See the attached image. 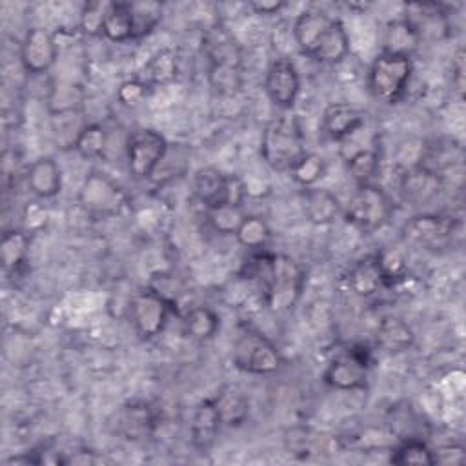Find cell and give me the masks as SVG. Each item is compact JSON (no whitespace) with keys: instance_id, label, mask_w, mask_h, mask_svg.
<instances>
[{"instance_id":"obj_1","label":"cell","mask_w":466,"mask_h":466,"mask_svg":"<svg viewBox=\"0 0 466 466\" xmlns=\"http://www.w3.org/2000/svg\"><path fill=\"white\" fill-rule=\"evenodd\" d=\"M246 275L258 280L264 304L273 313L291 309L306 286V271L295 258L268 251L266 248L249 251Z\"/></svg>"},{"instance_id":"obj_2","label":"cell","mask_w":466,"mask_h":466,"mask_svg":"<svg viewBox=\"0 0 466 466\" xmlns=\"http://www.w3.org/2000/svg\"><path fill=\"white\" fill-rule=\"evenodd\" d=\"M293 38L306 56L320 64H339L350 53L344 24L320 9H306L295 18Z\"/></svg>"},{"instance_id":"obj_3","label":"cell","mask_w":466,"mask_h":466,"mask_svg":"<svg viewBox=\"0 0 466 466\" xmlns=\"http://www.w3.org/2000/svg\"><path fill=\"white\" fill-rule=\"evenodd\" d=\"M306 153V137L295 113L282 111L266 124L260 140V157L271 169L289 173Z\"/></svg>"},{"instance_id":"obj_4","label":"cell","mask_w":466,"mask_h":466,"mask_svg":"<svg viewBox=\"0 0 466 466\" xmlns=\"http://www.w3.org/2000/svg\"><path fill=\"white\" fill-rule=\"evenodd\" d=\"M204 46L209 60L208 80L211 89L222 96H233L242 87L240 49L235 38L222 25H215L206 35Z\"/></svg>"},{"instance_id":"obj_5","label":"cell","mask_w":466,"mask_h":466,"mask_svg":"<svg viewBox=\"0 0 466 466\" xmlns=\"http://www.w3.org/2000/svg\"><path fill=\"white\" fill-rule=\"evenodd\" d=\"M411 75H413L411 56L382 51L380 55L375 56L368 71L370 93L384 104H395L408 91Z\"/></svg>"},{"instance_id":"obj_6","label":"cell","mask_w":466,"mask_h":466,"mask_svg":"<svg viewBox=\"0 0 466 466\" xmlns=\"http://www.w3.org/2000/svg\"><path fill=\"white\" fill-rule=\"evenodd\" d=\"M393 202L390 195L377 184H359L350 197L342 215L355 229L362 233H373L384 228L393 215Z\"/></svg>"},{"instance_id":"obj_7","label":"cell","mask_w":466,"mask_h":466,"mask_svg":"<svg viewBox=\"0 0 466 466\" xmlns=\"http://www.w3.org/2000/svg\"><path fill=\"white\" fill-rule=\"evenodd\" d=\"M231 359L240 371L249 375H269L282 364L277 346L262 331L251 326H242L238 329L233 340Z\"/></svg>"},{"instance_id":"obj_8","label":"cell","mask_w":466,"mask_h":466,"mask_svg":"<svg viewBox=\"0 0 466 466\" xmlns=\"http://www.w3.org/2000/svg\"><path fill=\"white\" fill-rule=\"evenodd\" d=\"M371 362V348L364 342H353L326 364L322 380L340 391L364 390L368 384V370Z\"/></svg>"},{"instance_id":"obj_9","label":"cell","mask_w":466,"mask_h":466,"mask_svg":"<svg viewBox=\"0 0 466 466\" xmlns=\"http://www.w3.org/2000/svg\"><path fill=\"white\" fill-rule=\"evenodd\" d=\"M129 320L140 339H153L160 335L171 313H177L173 299L155 288L137 291L127 306Z\"/></svg>"},{"instance_id":"obj_10","label":"cell","mask_w":466,"mask_h":466,"mask_svg":"<svg viewBox=\"0 0 466 466\" xmlns=\"http://www.w3.org/2000/svg\"><path fill=\"white\" fill-rule=\"evenodd\" d=\"M167 149V140L157 129L138 127L131 131L126 140V160L133 178H151L160 167Z\"/></svg>"},{"instance_id":"obj_11","label":"cell","mask_w":466,"mask_h":466,"mask_svg":"<svg viewBox=\"0 0 466 466\" xmlns=\"http://www.w3.org/2000/svg\"><path fill=\"white\" fill-rule=\"evenodd\" d=\"M80 206L95 217H116L127 209V195L104 173H89L78 191Z\"/></svg>"},{"instance_id":"obj_12","label":"cell","mask_w":466,"mask_h":466,"mask_svg":"<svg viewBox=\"0 0 466 466\" xmlns=\"http://www.w3.org/2000/svg\"><path fill=\"white\" fill-rule=\"evenodd\" d=\"M455 228L457 224L453 217L439 213H420L406 220V224L402 226V237L411 246L428 251H441L453 242Z\"/></svg>"},{"instance_id":"obj_13","label":"cell","mask_w":466,"mask_h":466,"mask_svg":"<svg viewBox=\"0 0 466 466\" xmlns=\"http://www.w3.org/2000/svg\"><path fill=\"white\" fill-rule=\"evenodd\" d=\"M264 89L273 106L280 111H291L300 93V75L297 66L286 56L275 58L266 71Z\"/></svg>"},{"instance_id":"obj_14","label":"cell","mask_w":466,"mask_h":466,"mask_svg":"<svg viewBox=\"0 0 466 466\" xmlns=\"http://www.w3.org/2000/svg\"><path fill=\"white\" fill-rule=\"evenodd\" d=\"M58 58V44L55 36L44 27L27 29L20 46V62L25 73L44 75Z\"/></svg>"},{"instance_id":"obj_15","label":"cell","mask_w":466,"mask_h":466,"mask_svg":"<svg viewBox=\"0 0 466 466\" xmlns=\"http://www.w3.org/2000/svg\"><path fill=\"white\" fill-rule=\"evenodd\" d=\"M284 446L289 455L308 461V459H322L339 451V439L331 433L319 431L309 426H295L289 428L284 435Z\"/></svg>"},{"instance_id":"obj_16","label":"cell","mask_w":466,"mask_h":466,"mask_svg":"<svg viewBox=\"0 0 466 466\" xmlns=\"http://www.w3.org/2000/svg\"><path fill=\"white\" fill-rule=\"evenodd\" d=\"M364 124L366 115L359 107L348 102H331L322 111L320 127L329 140L340 144L342 140L350 138L353 133L362 129Z\"/></svg>"},{"instance_id":"obj_17","label":"cell","mask_w":466,"mask_h":466,"mask_svg":"<svg viewBox=\"0 0 466 466\" xmlns=\"http://www.w3.org/2000/svg\"><path fill=\"white\" fill-rule=\"evenodd\" d=\"M115 431L127 441H144L153 435L157 428V415L153 408L140 400H131L120 406L115 417Z\"/></svg>"},{"instance_id":"obj_18","label":"cell","mask_w":466,"mask_h":466,"mask_svg":"<svg viewBox=\"0 0 466 466\" xmlns=\"http://www.w3.org/2000/svg\"><path fill=\"white\" fill-rule=\"evenodd\" d=\"M299 198H300V209L306 220L311 224L328 226L342 213L340 200L335 197V193H331L326 187H319V186L302 187Z\"/></svg>"},{"instance_id":"obj_19","label":"cell","mask_w":466,"mask_h":466,"mask_svg":"<svg viewBox=\"0 0 466 466\" xmlns=\"http://www.w3.org/2000/svg\"><path fill=\"white\" fill-rule=\"evenodd\" d=\"M402 18L413 29L419 42L424 38H441V35L448 31L446 13L437 4H406V13Z\"/></svg>"},{"instance_id":"obj_20","label":"cell","mask_w":466,"mask_h":466,"mask_svg":"<svg viewBox=\"0 0 466 466\" xmlns=\"http://www.w3.org/2000/svg\"><path fill=\"white\" fill-rule=\"evenodd\" d=\"M25 182L29 191L42 198H55L62 191V171L56 160L49 155L35 158L27 171H25Z\"/></svg>"},{"instance_id":"obj_21","label":"cell","mask_w":466,"mask_h":466,"mask_svg":"<svg viewBox=\"0 0 466 466\" xmlns=\"http://www.w3.org/2000/svg\"><path fill=\"white\" fill-rule=\"evenodd\" d=\"M340 155L357 186L370 184L373 177L379 173L380 153H379L377 138H373L364 146H340Z\"/></svg>"},{"instance_id":"obj_22","label":"cell","mask_w":466,"mask_h":466,"mask_svg":"<svg viewBox=\"0 0 466 466\" xmlns=\"http://www.w3.org/2000/svg\"><path fill=\"white\" fill-rule=\"evenodd\" d=\"M442 178L428 167L415 164L400 175L402 197L411 204H424L431 200L441 189Z\"/></svg>"},{"instance_id":"obj_23","label":"cell","mask_w":466,"mask_h":466,"mask_svg":"<svg viewBox=\"0 0 466 466\" xmlns=\"http://www.w3.org/2000/svg\"><path fill=\"white\" fill-rule=\"evenodd\" d=\"M220 428H222V420L213 397L200 400L193 411L191 424H189L193 446L198 450H208L209 446H213Z\"/></svg>"},{"instance_id":"obj_24","label":"cell","mask_w":466,"mask_h":466,"mask_svg":"<svg viewBox=\"0 0 466 466\" xmlns=\"http://www.w3.org/2000/svg\"><path fill=\"white\" fill-rule=\"evenodd\" d=\"M226 187L228 175L218 167L204 166L193 175V193L206 209L226 204Z\"/></svg>"},{"instance_id":"obj_25","label":"cell","mask_w":466,"mask_h":466,"mask_svg":"<svg viewBox=\"0 0 466 466\" xmlns=\"http://www.w3.org/2000/svg\"><path fill=\"white\" fill-rule=\"evenodd\" d=\"M348 286L357 297L362 299H370L386 288L375 255H366L353 264L348 275Z\"/></svg>"},{"instance_id":"obj_26","label":"cell","mask_w":466,"mask_h":466,"mask_svg":"<svg viewBox=\"0 0 466 466\" xmlns=\"http://www.w3.org/2000/svg\"><path fill=\"white\" fill-rule=\"evenodd\" d=\"M217 410L220 413L222 426L235 428L240 426L249 415V400L237 386H224L213 397Z\"/></svg>"},{"instance_id":"obj_27","label":"cell","mask_w":466,"mask_h":466,"mask_svg":"<svg viewBox=\"0 0 466 466\" xmlns=\"http://www.w3.org/2000/svg\"><path fill=\"white\" fill-rule=\"evenodd\" d=\"M177 73H178L177 55L171 49L164 47V49H158L155 55H151L149 60L144 64L140 80H144L149 87L166 86L177 78Z\"/></svg>"},{"instance_id":"obj_28","label":"cell","mask_w":466,"mask_h":466,"mask_svg":"<svg viewBox=\"0 0 466 466\" xmlns=\"http://www.w3.org/2000/svg\"><path fill=\"white\" fill-rule=\"evenodd\" d=\"M390 462L397 466L406 464H419V466H431L435 462V453L428 446L424 439H402L390 450Z\"/></svg>"},{"instance_id":"obj_29","label":"cell","mask_w":466,"mask_h":466,"mask_svg":"<svg viewBox=\"0 0 466 466\" xmlns=\"http://www.w3.org/2000/svg\"><path fill=\"white\" fill-rule=\"evenodd\" d=\"M102 35L116 44L133 40V22L129 13V2H111L106 13Z\"/></svg>"},{"instance_id":"obj_30","label":"cell","mask_w":466,"mask_h":466,"mask_svg":"<svg viewBox=\"0 0 466 466\" xmlns=\"http://www.w3.org/2000/svg\"><path fill=\"white\" fill-rule=\"evenodd\" d=\"M184 328L193 340L206 342L217 335L220 328V319L211 308L195 306L184 315Z\"/></svg>"},{"instance_id":"obj_31","label":"cell","mask_w":466,"mask_h":466,"mask_svg":"<svg viewBox=\"0 0 466 466\" xmlns=\"http://www.w3.org/2000/svg\"><path fill=\"white\" fill-rule=\"evenodd\" d=\"M413 342V331L410 326L397 319V317H386L380 320L377 328V344L386 351H402L410 348Z\"/></svg>"},{"instance_id":"obj_32","label":"cell","mask_w":466,"mask_h":466,"mask_svg":"<svg viewBox=\"0 0 466 466\" xmlns=\"http://www.w3.org/2000/svg\"><path fill=\"white\" fill-rule=\"evenodd\" d=\"M129 13L133 22V40H140L157 29L162 20L164 5L153 0L129 2Z\"/></svg>"},{"instance_id":"obj_33","label":"cell","mask_w":466,"mask_h":466,"mask_svg":"<svg viewBox=\"0 0 466 466\" xmlns=\"http://www.w3.org/2000/svg\"><path fill=\"white\" fill-rule=\"evenodd\" d=\"M29 249V235L24 229H11L2 235L0 253L2 266L5 271H18L27 257Z\"/></svg>"},{"instance_id":"obj_34","label":"cell","mask_w":466,"mask_h":466,"mask_svg":"<svg viewBox=\"0 0 466 466\" xmlns=\"http://www.w3.org/2000/svg\"><path fill=\"white\" fill-rule=\"evenodd\" d=\"M235 237L240 246L248 248V251H255V249H264L268 246L271 238V229L262 217L246 215Z\"/></svg>"},{"instance_id":"obj_35","label":"cell","mask_w":466,"mask_h":466,"mask_svg":"<svg viewBox=\"0 0 466 466\" xmlns=\"http://www.w3.org/2000/svg\"><path fill=\"white\" fill-rule=\"evenodd\" d=\"M73 147L86 160H95V158L102 157L106 147H107V131H106V127L100 126V124H95V122L86 124L80 129Z\"/></svg>"},{"instance_id":"obj_36","label":"cell","mask_w":466,"mask_h":466,"mask_svg":"<svg viewBox=\"0 0 466 466\" xmlns=\"http://www.w3.org/2000/svg\"><path fill=\"white\" fill-rule=\"evenodd\" d=\"M244 217L246 215L242 213V209L238 206L222 204V206L206 209V218H208L209 226L220 235H235L238 226L242 224Z\"/></svg>"},{"instance_id":"obj_37","label":"cell","mask_w":466,"mask_h":466,"mask_svg":"<svg viewBox=\"0 0 466 466\" xmlns=\"http://www.w3.org/2000/svg\"><path fill=\"white\" fill-rule=\"evenodd\" d=\"M419 44L417 35L406 24L404 18L395 20L386 29V49L388 53H400L411 56V49Z\"/></svg>"},{"instance_id":"obj_38","label":"cell","mask_w":466,"mask_h":466,"mask_svg":"<svg viewBox=\"0 0 466 466\" xmlns=\"http://www.w3.org/2000/svg\"><path fill=\"white\" fill-rule=\"evenodd\" d=\"M291 178L302 186V187H311L317 186V182L324 177L326 173V162L322 157L315 155V153H306L289 171Z\"/></svg>"},{"instance_id":"obj_39","label":"cell","mask_w":466,"mask_h":466,"mask_svg":"<svg viewBox=\"0 0 466 466\" xmlns=\"http://www.w3.org/2000/svg\"><path fill=\"white\" fill-rule=\"evenodd\" d=\"M386 288H393L406 279V260L399 249H382L375 253Z\"/></svg>"},{"instance_id":"obj_40","label":"cell","mask_w":466,"mask_h":466,"mask_svg":"<svg viewBox=\"0 0 466 466\" xmlns=\"http://www.w3.org/2000/svg\"><path fill=\"white\" fill-rule=\"evenodd\" d=\"M82 106V91L73 84H56L49 95V109L53 115L80 111Z\"/></svg>"},{"instance_id":"obj_41","label":"cell","mask_w":466,"mask_h":466,"mask_svg":"<svg viewBox=\"0 0 466 466\" xmlns=\"http://www.w3.org/2000/svg\"><path fill=\"white\" fill-rule=\"evenodd\" d=\"M111 2H87L84 4L82 11H80V31L86 33L87 36H96L102 35L104 29V20H106V13L109 9Z\"/></svg>"},{"instance_id":"obj_42","label":"cell","mask_w":466,"mask_h":466,"mask_svg":"<svg viewBox=\"0 0 466 466\" xmlns=\"http://www.w3.org/2000/svg\"><path fill=\"white\" fill-rule=\"evenodd\" d=\"M147 91H149V86L144 80L131 78L120 84V87L116 89V98L122 106L135 107L147 96Z\"/></svg>"},{"instance_id":"obj_43","label":"cell","mask_w":466,"mask_h":466,"mask_svg":"<svg viewBox=\"0 0 466 466\" xmlns=\"http://www.w3.org/2000/svg\"><path fill=\"white\" fill-rule=\"evenodd\" d=\"M24 218H25V224L29 229H36V228L44 226V222L47 218V211L38 204H31L25 208Z\"/></svg>"},{"instance_id":"obj_44","label":"cell","mask_w":466,"mask_h":466,"mask_svg":"<svg viewBox=\"0 0 466 466\" xmlns=\"http://www.w3.org/2000/svg\"><path fill=\"white\" fill-rule=\"evenodd\" d=\"M249 7L257 15H277L280 9L286 7V2H280V0H257V2H249Z\"/></svg>"},{"instance_id":"obj_45","label":"cell","mask_w":466,"mask_h":466,"mask_svg":"<svg viewBox=\"0 0 466 466\" xmlns=\"http://www.w3.org/2000/svg\"><path fill=\"white\" fill-rule=\"evenodd\" d=\"M451 69H453V73H455V86H457V89L462 93V76H464V56H462V51L457 53Z\"/></svg>"}]
</instances>
